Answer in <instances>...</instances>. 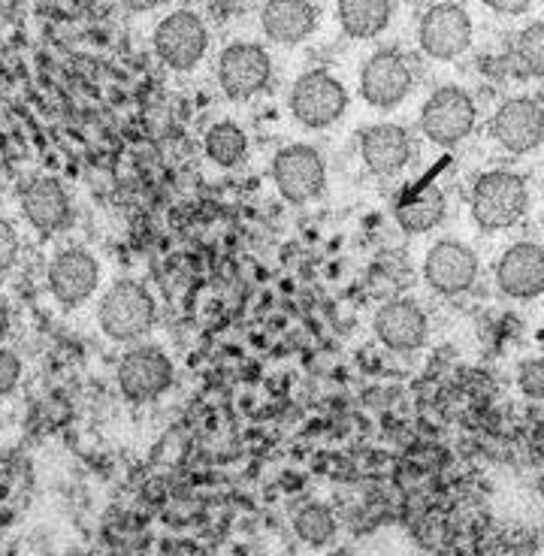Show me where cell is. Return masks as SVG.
I'll return each mask as SVG.
<instances>
[{"mask_svg": "<svg viewBox=\"0 0 544 556\" xmlns=\"http://www.w3.org/2000/svg\"><path fill=\"white\" fill-rule=\"evenodd\" d=\"M10 333V306L0 300V342H3V336Z\"/></svg>", "mask_w": 544, "mask_h": 556, "instance_id": "29", "label": "cell"}, {"mask_svg": "<svg viewBox=\"0 0 544 556\" xmlns=\"http://www.w3.org/2000/svg\"><path fill=\"white\" fill-rule=\"evenodd\" d=\"M517 58L530 76L544 79V22H535L520 34L517 40Z\"/></svg>", "mask_w": 544, "mask_h": 556, "instance_id": "23", "label": "cell"}, {"mask_svg": "<svg viewBox=\"0 0 544 556\" xmlns=\"http://www.w3.org/2000/svg\"><path fill=\"white\" fill-rule=\"evenodd\" d=\"M18 261V233L7 218H0V276L10 273Z\"/></svg>", "mask_w": 544, "mask_h": 556, "instance_id": "25", "label": "cell"}, {"mask_svg": "<svg viewBox=\"0 0 544 556\" xmlns=\"http://www.w3.org/2000/svg\"><path fill=\"white\" fill-rule=\"evenodd\" d=\"M475 127V100L454 85L433 91V98L420 110V130L435 146H457L460 139L472 134Z\"/></svg>", "mask_w": 544, "mask_h": 556, "instance_id": "4", "label": "cell"}, {"mask_svg": "<svg viewBox=\"0 0 544 556\" xmlns=\"http://www.w3.org/2000/svg\"><path fill=\"white\" fill-rule=\"evenodd\" d=\"M412 91V70L393 49H381L360 70V94L376 110H393Z\"/></svg>", "mask_w": 544, "mask_h": 556, "instance_id": "11", "label": "cell"}, {"mask_svg": "<svg viewBox=\"0 0 544 556\" xmlns=\"http://www.w3.org/2000/svg\"><path fill=\"white\" fill-rule=\"evenodd\" d=\"M490 134L505 152L527 154L535 152L544 139V110L542 103L530 98L505 100L490 122Z\"/></svg>", "mask_w": 544, "mask_h": 556, "instance_id": "9", "label": "cell"}, {"mask_svg": "<svg viewBox=\"0 0 544 556\" xmlns=\"http://www.w3.org/2000/svg\"><path fill=\"white\" fill-rule=\"evenodd\" d=\"M418 40L420 49L435 61H454L472 42V18L457 3H439L423 15Z\"/></svg>", "mask_w": 544, "mask_h": 556, "instance_id": "10", "label": "cell"}, {"mask_svg": "<svg viewBox=\"0 0 544 556\" xmlns=\"http://www.w3.org/2000/svg\"><path fill=\"white\" fill-rule=\"evenodd\" d=\"M249 152V137L245 130L233 122H218L206 134V154L218 167H237L239 161Z\"/></svg>", "mask_w": 544, "mask_h": 556, "instance_id": "21", "label": "cell"}, {"mask_svg": "<svg viewBox=\"0 0 544 556\" xmlns=\"http://www.w3.org/2000/svg\"><path fill=\"white\" fill-rule=\"evenodd\" d=\"M118 388L130 403H152L173 384V363L161 348L142 345L118 361Z\"/></svg>", "mask_w": 544, "mask_h": 556, "instance_id": "6", "label": "cell"}, {"mask_svg": "<svg viewBox=\"0 0 544 556\" xmlns=\"http://www.w3.org/2000/svg\"><path fill=\"white\" fill-rule=\"evenodd\" d=\"M100 327L115 342H134L152 330L154 300L140 281H115L100 300Z\"/></svg>", "mask_w": 544, "mask_h": 556, "instance_id": "2", "label": "cell"}, {"mask_svg": "<svg viewBox=\"0 0 544 556\" xmlns=\"http://www.w3.org/2000/svg\"><path fill=\"white\" fill-rule=\"evenodd\" d=\"M530 206V194L520 176L508 169H493L475 181L472 218L481 230H505L515 227Z\"/></svg>", "mask_w": 544, "mask_h": 556, "instance_id": "1", "label": "cell"}, {"mask_svg": "<svg viewBox=\"0 0 544 556\" xmlns=\"http://www.w3.org/2000/svg\"><path fill=\"white\" fill-rule=\"evenodd\" d=\"M293 532L308 547H324L336 539V515L321 502L303 505L293 517Z\"/></svg>", "mask_w": 544, "mask_h": 556, "instance_id": "22", "label": "cell"}, {"mask_svg": "<svg viewBox=\"0 0 544 556\" xmlns=\"http://www.w3.org/2000/svg\"><path fill=\"white\" fill-rule=\"evenodd\" d=\"M206 46H210L206 25L200 22V15L188 10L167 15L154 30V52L173 70L194 67L197 61L206 55Z\"/></svg>", "mask_w": 544, "mask_h": 556, "instance_id": "8", "label": "cell"}, {"mask_svg": "<svg viewBox=\"0 0 544 556\" xmlns=\"http://www.w3.org/2000/svg\"><path fill=\"white\" fill-rule=\"evenodd\" d=\"M496 281L511 300H535L544 293V251L532 242H517L496 266Z\"/></svg>", "mask_w": 544, "mask_h": 556, "instance_id": "14", "label": "cell"}, {"mask_svg": "<svg viewBox=\"0 0 544 556\" xmlns=\"http://www.w3.org/2000/svg\"><path fill=\"white\" fill-rule=\"evenodd\" d=\"M261 22L269 40L303 42L318 25V13L308 0H266Z\"/></svg>", "mask_w": 544, "mask_h": 556, "instance_id": "18", "label": "cell"}, {"mask_svg": "<svg viewBox=\"0 0 544 556\" xmlns=\"http://www.w3.org/2000/svg\"><path fill=\"white\" fill-rule=\"evenodd\" d=\"M218 79L227 98L249 100L273 79V61L254 42H233L218 58Z\"/></svg>", "mask_w": 544, "mask_h": 556, "instance_id": "7", "label": "cell"}, {"mask_svg": "<svg viewBox=\"0 0 544 556\" xmlns=\"http://www.w3.org/2000/svg\"><path fill=\"white\" fill-rule=\"evenodd\" d=\"M100 281V266L94 254L85 249H67L49 266V291L64 308L85 303Z\"/></svg>", "mask_w": 544, "mask_h": 556, "instance_id": "12", "label": "cell"}, {"mask_svg": "<svg viewBox=\"0 0 544 556\" xmlns=\"http://www.w3.org/2000/svg\"><path fill=\"white\" fill-rule=\"evenodd\" d=\"M484 3H488L493 13L520 15V13H527V10H530L535 0H484Z\"/></svg>", "mask_w": 544, "mask_h": 556, "instance_id": "27", "label": "cell"}, {"mask_svg": "<svg viewBox=\"0 0 544 556\" xmlns=\"http://www.w3.org/2000/svg\"><path fill=\"white\" fill-rule=\"evenodd\" d=\"M22 212L34 230L55 233L71 224V197L61 188V181L37 179L22 191Z\"/></svg>", "mask_w": 544, "mask_h": 556, "instance_id": "16", "label": "cell"}, {"mask_svg": "<svg viewBox=\"0 0 544 556\" xmlns=\"http://www.w3.org/2000/svg\"><path fill=\"white\" fill-rule=\"evenodd\" d=\"M517 384L530 400H544V361H527L517 369Z\"/></svg>", "mask_w": 544, "mask_h": 556, "instance_id": "24", "label": "cell"}, {"mask_svg": "<svg viewBox=\"0 0 544 556\" xmlns=\"http://www.w3.org/2000/svg\"><path fill=\"white\" fill-rule=\"evenodd\" d=\"M363 164L376 176H393L412 157V137L400 125H376L363 130L360 137Z\"/></svg>", "mask_w": 544, "mask_h": 556, "instance_id": "17", "label": "cell"}, {"mask_svg": "<svg viewBox=\"0 0 544 556\" xmlns=\"http://www.w3.org/2000/svg\"><path fill=\"white\" fill-rule=\"evenodd\" d=\"M22 378V361L13 351H0V396H10L18 388Z\"/></svg>", "mask_w": 544, "mask_h": 556, "instance_id": "26", "label": "cell"}, {"mask_svg": "<svg viewBox=\"0 0 544 556\" xmlns=\"http://www.w3.org/2000/svg\"><path fill=\"white\" fill-rule=\"evenodd\" d=\"M445 194L435 185H423L418 191L408 194L396 203V224L403 227L405 233H427L439 224L445 222Z\"/></svg>", "mask_w": 544, "mask_h": 556, "instance_id": "19", "label": "cell"}, {"mask_svg": "<svg viewBox=\"0 0 544 556\" xmlns=\"http://www.w3.org/2000/svg\"><path fill=\"white\" fill-rule=\"evenodd\" d=\"M157 3H161V0H125V7L130 13H149Z\"/></svg>", "mask_w": 544, "mask_h": 556, "instance_id": "28", "label": "cell"}, {"mask_svg": "<svg viewBox=\"0 0 544 556\" xmlns=\"http://www.w3.org/2000/svg\"><path fill=\"white\" fill-rule=\"evenodd\" d=\"M423 278L430 281V288L435 293L457 296V293L469 291L475 285V278H478V257L463 242L445 239V242L433 245L430 254H427Z\"/></svg>", "mask_w": 544, "mask_h": 556, "instance_id": "13", "label": "cell"}, {"mask_svg": "<svg viewBox=\"0 0 544 556\" xmlns=\"http://www.w3.org/2000/svg\"><path fill=\"white\" fill-rule=\"evenodd\" d=\"M391 0H339V25L354 40H372L391 25Z\"/></svg>", "mask_w": 544, "mask_h": 556, "instance_id": "20", "label": "cell"}, {"mask_svg": "<svg viewBox=\"0 0 544 556\" xmlns=\"http://www.w3.org/2000/svg\"><path fill=\"white\" fill-rule=\"evenodd\" d=\"M327 167L318 149L288 146L273 161V181L288 203H308L324 191Z\"/></svg>", "mask_w": 544, "mask_h": 556, "instance_id": "5", "label": "cell"}, {"mask_svg": "<svg viewBox=\"0 0 544 556\" xmlns=\"http://www.w3.org/2000/svg\"><path fill=\"white\" fill-rule=\"evenodd\" d=\"M349 106L345 85L333 79L324 70H312L306 76H300L291 91V112L300 125L306 127H330L336 118H342V112Z\"/></svg>", "mask_w": 544, "mask_h": 556, "instance_id": "3", "label": "cell"}, {"mask_svg": "<svg viewBox=\"0 0 544 556\" xmlns=\"http://www.w3.org/2000/svg\"><path fill=\"white\" fill-rule=\"evenodd\" d=\"M427 333H430L427 315L412 300H393L378 308L376 336L391 351H418L427 342Z\"/></svg>", "mask_w": 544, "mask_h": 556, "instance_id": "15", "label": "cell"}]
</instances>
